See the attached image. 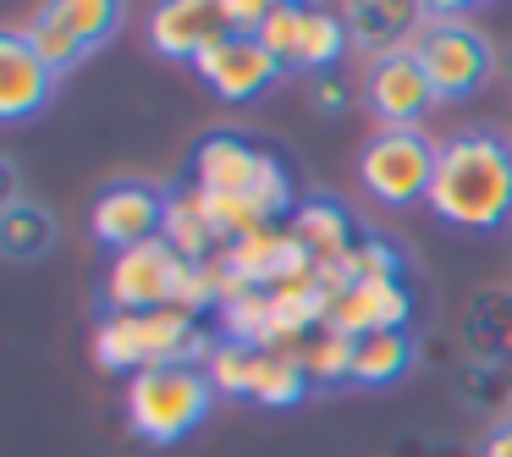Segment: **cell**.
I'll return each mask as SVG.
<instances>
[{
	"instance_id": "obj_21",
	"label": "cell",
	"mask_w": 512,
	"mask_h": 457,
	"mask_svg": "<svg viewBox=\"0 0 512 457\" xmlns=\"http://www.w3.org/2000/svg\"><path fill=\"white\" fill-rule=\"evenodd\" d=\"M56 248V215L28 199H6L0 210V254L6 259H45Z\"/></svg>"
},
{
	"instance_id": "obj_6",
	"label": "cell",
	"mask_w": 512,
	"mask_h": 457,
	"mask_svg": "<svg viewBox=\"0 0 512 457\" xmlns=\"http://www.w3.org/2000/svg\"><path fill=\"white\" fill-rule=\"evenodd\" d=\"M182 265L177 248L166 237H149L138 248H122L111 254L105 265V281H100V303L105 314H144V309H166L177 298V281H182Z\"/></svg>"
},
{
	"instance_id": "obj_22",
	"label": "cell",
	"mask_w": 512,
	"mask_h": 457,
	"mask_svg": "<svg viewBox=\"0 0 512 457\" xmlns=\"http://www.w3.org/2000/svg\"><path fill=\"white\" fill-rule=\"evenodd\" d=\"M45 12L56 17V23L67 28V34L78 39L83 50H100L105 39L122 28L127 0H45Z\"/></svg>"
},
{
	"instance_id": "obj_26",
	"label": "cell",
	"mask_w": 512,
	"mask_h": 457,
	"mask_svg": "<svg viewBox=\"0 0 512 457\" xmlns=\"http://www.w3.org/2000/svg\"><path fill=\"white\" fill-rule=\"evenodd\" d=\"M23 34H28V45L39 50V61H45V67L56 72V78H61V72H72V67H78V61H83V56H89V50H83L78 39H72L67 28H61L56 17L45 12V6H39V12H34V17H28V23H23Z\"/></svg>"
},
{
	"instance_id": "obj_4",
	"label": "cell",
	"mask_w": 512,
	"mask_h": 457,
	"mask_svg": "<svg viewBox=\"0 0 512 457\" xmlns=\"http://www.w3.org/2000/svg\"><path fill=\"white\" fill-rule=\"evenodd\" d=\"M435 160L441 144L424 127H375L358 149V188L386 210H419L430 204Z\"/></svg>"
},
{
	"instance_id": "obj_20",
	"label": "cell",
	"mask_w": 512,
	"mask_h": 457,
	"mask_svg": "<svg viewBox=\"0 0 512 457\" xmlns=\"http://www.w3.org/2000/svg\"><path fill=\"white\" fill-rule=\"evenodd\" d=\"M347 50H353L347 17L331 12V6H314V0H309V12H303V56H298V72H309V78L336 72Z\"/></svg>"
},
{
	"instance_id": "obj_30",
	"label": "cell",
	"mask_w": 512,
	"mask_h": 457,
	"mask_svg": "<svg viewBox=\"0 0 512 457\" xmlns=\"http://www.w3.org/2000/svg\"><path fill=\"white\" fill-rule=\"evenodd\" d=\"M226 17H232V34H259L265 17L276 12V0H221Z\"/></svg>"
},
{
	"instance_id": "obj_14",
	"label": "cell",
	"mask_w": 512,
	"mask_h": 457,
	"mask_svg": "<svg viewBox=\"0 0 512 457\" xmlns=\"http://www.w3.org/2000/svg\"><path fill=\"white\" fill-rule=\"evenodd\" d=\"M463 353L468 364L512 369V287H485L463 309Z\"/></svg>"
},
{
	"instance_id": "obj_7",
	"label": "cell",
	"mask_w": 512,
	"mask_h": 457,
	"mask_svg": "<svg viewBox=\"0 0 512 457\" xmlns=\"http://www.w3.org/2000/svg\"><path fill=\"white\" fill-rule=\"evenodd\" d=\"M193 72H199V83L215 94V100L248 105V100H259L287 67L270 56L259 34H226L221 45H210L199 61H193Z\"/></svg>"
},
{
	"instance_id": "obj_32",
	"label": "cell",
	"mask_w": 512,
	"mask_h": 457,
	"mask_svg": "<svg viewBox=\"0 0 512 457\" xmlns=\"http://www.w3.org/2000/svg\"><path fill=\"white\" fill-rule=\"evenodd\" d=\"M479 457H512V419H496L479 441Z\"/></svg>"
},
{
	"instance_id": "obj_8",
	"label": "cell",
	"mask_w": 512,
	"mask_h": 457,
	"mask_svg": "<svg viewBox=\"0 0 512 457\" xmlns=\"http://www.w3.org/2000/svg\"><path fill=\"white\" fill-rule=\"evenodd\" d=\"M364 105L375 111L380 127H419L424 116L441 105V94L424 78L419 56H413V50H397V56H380L364 67Z\"/></svg>"
},
{
	"instance_id": "obj_2",
	"label": "cell",
	"mask_w": 512,
	"mask_h": 457,
	"mask_svg": "<svg viewBox=\"0 0 512 457\" xmlns=\"http://www.w3.org/2000/svg\"><path fill=\"white\" fill-rule=\"evenodd\" d=\"M215 342L221 336H210L199 314L177 309V303L144 314H105L100 331H94V364L105 375L133 380L138 369H160V364H204Z\"/></svg>"
},
{
	"instance_id": "obj_9",
	"label": "cell",
	"mask_w": 512,
	"mask_h": 457,
	"mask_svg": "<svg viewBox=\"0 0 512 457\" xmlns=\"http://www.w3.org/2000/svg\"><path fill=\"white\" fill-rule=\"evenodd\" d=\"M166 199L171 193H160L155 182H111L89 210L94 243L122 254V248H138L149 237H160L166 232Z\"/></svg>"
},
{
	"instance_id": "obj_24",
	"label": "cell",
	"mask_w": 512,
	"mask_h": 457,
	"mask_svg": "<svg viewBox=\"0 0 512 457\" xmlns=\"http://www.w3.org/2000/svg\"><path fill=\"white\" fill-rule=\"evenodd\" d=\"M353 347H358V336L336 331V325H320V331L298 347V358H303L314 386L331 391V386H353Z\"/></svg>"
},
{
	"instance_id": "obj_29",
	"label": "cell",
	"mask_w": 512,
	"mask_h": 457,
	"mask_svg": "<svg viewBox=\"0 0 512 457\" xmlns=\"http://www.w3.org/2000/svg\"><path fill=\"white\" fill-rule=\"evenodd\" d=\"M303 12H309V6H276V12L265 17V28H259L265 50L287 72H298V56H303Z\"/></svg>"
},
{
	"instance_id": "obj_17",
	"label": "cell",
	"mask_w": 512,
	"mask_h": 457,
	"mask_svg": "<svg viewBox=\"0 0 512 457\" xmlns=\"http://www.w3.org/2000/svg\"><path fill=\"white\" fill-rule=\"evenodd\" d=\"M166 237L171 248H177V259H188V265H204V259H215V254H226V237L210 226V215H204V199H199V188H177L166 199Z\"/></svg>"
},
{
	"instance_id": "obj_34",
	"label": "cell",
	"mask_w": 512,
	"mask_h": 457,
	"mask_svg": "<svg viewBox=\"0 0 512 457\" xmlns=\"http://www.w3.org/2000/svg\"><path fill=\"white\" fill-rule=\"evenodd\" d=\"M501 72H507V83H512V50H507V56H501Z\"/></svg>"
},
{
	"instance_id": "obj_16",
	"label": "cell",
	"mask_w": 512,
	"mask_h": 457,
	"mask_svg": "<svg viewBox=\"0 0 512 457\" xmlns=\"http://www.w3.org/2000/svg\"><path fill=\"white\" fill-rule=\"evenodd\" d=\"M292 232L303 237V248H309L320 265H342L347 254H353V243L364 232H358V221L347 215L342 199H325V193H314V199L298 204V215H292Z\"/></svg>"
},
{
	"instance_id": "obj_18",
	"label": "cell",
	"mask_w": 512,
	"mask_h": 457,
	"mask_svg": "<svg viewBox=\"0 0 512 457\" xmlns=\"http://www.w3.org/2000/svg\"><path fill=\"white\" fill-rule=\"evenodd\" d=\"M309 369H303L298 347H265L254 358V386H248V402L259 408H298L303 391H309Z\"/></svg>"
},
{
	"instance_id": "obj_10",
	"label": "cell",
	"mask_w": 512,
	"mask_h": 457,
	"mask_svg": "<svg viewBox=\"0 0 512 457\" xmlns=\"http://www.w3.org/2000/svg\"><path fill=\"white\" fill-rule=\"evenodd\" d=\"M226 34H232V17L221 0H155V12H149V50L166 61L193 67Z\"/></svg>"
},
{
	"instance_id": "obj_19",
	"label": "cell",
	"mask_w": 512,
	"mask_h": 457,
	"mask_svg": "<svg viewBox=\"0 0 512 457\" xmlns=\"http://www.w3.org/2000/svg\"><path fill=\"white\" fill-rule=\"evenodd\" d=\"M419 347H413L408 331H369L358 336L353 347V386H397L413 369Z\"/></svg>"
},
{
	"instance_id": "obj_3",
	"label": "cell",
	"mask_w": 512,
	"mask_h": 457,
	"mask_svg": "<svg viewBox=\"0 0 512 457\" xmlns=\"http://www.w3.org/2000/svg\"><path fill=\"white\" fill-rule=\"evenodd\" d=\"M215 397H221V391L204 375V364L138 369V375L127 380V430L144 435L149 446H177L210 419Z\"/></svg>"
},
{
	"instance_id": "obj_28",
	"label": "cell",
	"mask_w": 512,
	"mask_h": 457,
	"mask_svg": "<svg viewBox=\"0 0 512 457\" xmlns=\"http://www.w3.org/2000/svg\"><path fill=\"white\" fill-rule=\"evenodd\" d=\"M457 391H463L474 408H496L501 419H507V408H512V369L463 364V369H457Z\"/></svg>"
},
{
	"instance_id": "obj_12",
	"label": "cell",
	"mask_w": 512,
	"mask_h": 457,
	"mask_svg": "<svg viewBox=\"0 0 512 457\" xmlns=\"http://www.w3.org/2000/svg\"><path fill=\"white\" fill-rule=\"evenodd\" d=\"M413 298L408 281H353V287L331 292V320L347 336H369V331H408L413 325Z\"/></svg>"
},
{
	"instance_id": "obj_5",
	"label": "cell",
	"mask_w": 512,
	"mask_h": 457,
	"mask_svg": "<svg viewBox=\"0 0 512 457\" xmlns=\"http://www.w3.org/2000/svg\"><path fill=\"white\" fill-rule=\"evenodd\" d=\"M424 78L435 83L441 100H474L490 78L501 72V56L490 45V34H479L468 17H430V28L413 45Z\"/></svg>"
},
{
	"instance_id": "obj_25",
	"label": "cell",
	"mask_w": 512,
	"mask_h": 457,
	"mask_svg": "<svg viewBox=\"0 0 512 457\" xmlns=\"http://www.w3.org/2000/svg\"><path fill=\"white\" fill-rule=\"evenodd\" d=\"M342 281L353 287V281H408V265H402V248L397 243H386V237H358L353 243V254L342 259Z\"/></svg>"
},
{
	"instance_id": "obj_31",
	"label": "cell",
	"mask_w": 512,
	"mask_h": 457,
	"mask_svg": "<svg viewBox=\"0 0 512 457\" xmlns=\"http://www.w3.org/2000/svg\"><path fill=\"white\" fill-rule=\"evenodd\" d=\"M314 105H320L325 116H336V111H347V83H342V72H320L314 78Z\"/></svg>"
},
{
	"instance_id": "obj_27",
	"label": "cell",
	"mask_w": 512,
	"mask_h": 457,
	"mask_svg": "<svg viewBox=\"0 0 512 457\" xmlns=\"http://www.w3.org/2000/svg\"><path fill=\"white\" fill-rule=\"evenodd\" d=\"M254 347H243V342H215L210 347V358H204V375L215 380V391L221 397H248V386H254Z\"/></svg>"
},
{
	"instance_id": "obj_23",
	"label": "cell",
	"mask_w": 512,
	"mask_h": 457,
	"mask_svg": "<svg viewBox=\"0 0 512 457\" xmlns=\"http://www.w3.org/2000/svg\"><path fill=\"white\" fill-rule=\"evenodd\" d=\"M248 199L259 204V215H265L270 226H287L292 215H298V204H303L298 177H292V166L276 155V149H259V171H254V188H248Z\"/></svg>"
},
{
	"instance_id": "obj_35",
	"label": "cell",
	"mask_w": 512,
	"mask_h": 457,
	"mask_svg": "<svg viewBox=\"0 0 512 457\" xmlns=\"http://www.w3.org/2000/svg\"><path fill=\"white\" fill-rule=\"evenodd\" d=\"M507 419H512V408H507Z\"/></svg>"
},
{
	"instance_id": "obj_33",
	"label": "cell",
	"mask_w": 512,
	"mask_h": 457,
	"mask_svg": "<svg viewBox=\"0 0 512 457\" xmlns=\"http://www.w3.org/2000/svg\"><path fill=\"white\" fill-rule=\"evenodd\" d=\"M424 6H430V17H468L479 6H490V0H424Z\"/></svg>"
},
{
	"instance_id": "obj_15",
	"label": "cell",
	"mask_w": 512,
	"mask_h": 457,
	"mask_svg": "<svg viewBox=\"0 0 512 457\" xmlns=\"http://www.w3.org/2000/svg\"><path fill=\"white\" fill-rule=\"evenodd\" d=\"M254 171H259V144H248L237 133H204L199 149H193L188 177L199 193H248Z\"/></svg>"
},
{
	"instance_id": "obj_11",
	"label": "cell",
	"mask_w": 512,
	"mask_h": 457,
	"mask_svg": "<svg viewBox=\"0 0 512 457\" xmlns=\"http://www.w3.org/2000/svg\"><path fill=\"white\" fill-rule=\"evenodd\" d=\"M342 17H347V34H353V50L369 61L413 50L419 34L430 28L424 0H342Z\"/></svg>"
},
{
	"instance_id": "obj_1",
	"label": "cell",
	"mask_w": 512,
	"mask_h": 457,
	"mask_svg": "<svg viewBox=\"0 0 512 457\" xmlns=\"http://www.w3.org/2000/svg\"><path fill=\"white\" fill-rule=\"evenodd\" d=\"M424 210L441 226L468 237H490L512 226V138L490 127H463L441 144Z\"/></svg>"
},
{
	"instance_id": "obj_13",
	"label": "cell",
	"mask_w": 512,
	"mask_h": 457,
	"mask_svg": "<svg viewBox=\"0 0 512 457\" xmlns=\"http://www.w3.org/2000/svg\"><path fill=\"white\" fill-rule=\"evenodd\" d=\"M50 94H56V72L39 61L23 28H6L0 34V122H28L50 105Z\"/></svg>"
}]
</instances>
